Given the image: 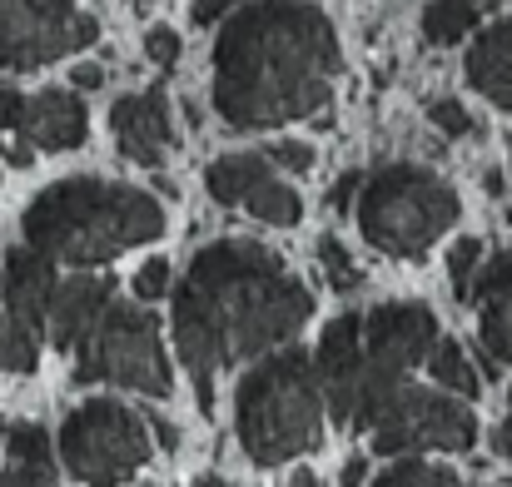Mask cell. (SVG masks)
Wrapping results in <instances>:
<instances>
[{"instance_id": "cell-1", "label": "cell", "mask_w": 512, "mask_h": 487, "mask_svg": "<svg viewBox=\"0 0 512 487\" xmlns=\"http://www.w3.org/2000/svg\"><path fill=\"white\" fill-rule=\"evenodd\" d=\"M314 319L304 279L254 239H219L194 254L174 289V353L194 378V398L209 413L214 378L229 363L284 348Z\"/></svg>"}, {"instance_id": "cell-2", "label": "cell", "mask_w": 512, "mask_h": 487, "mask_svg": "<svg viewBox=\"0 0 512 487\" xmlns=\"http://www.w3.org/2000/svg\"><path fill=\"white\" fill-rule=\"evenodd\" d=\"M339 65V30L314 0H244L214 40V110L229 130L319 115Z\"/></svg>"}, {"instance_id": "cell-3", "label": "cell", "mask_w": 512, "mask_h": 487, "mask_svg": "<svg viewBox=\"0 0 512 487\" xmlns=\"http://www.w3.org/2000/svg\"><path fill=\"white\" fill-rule=\"evenodd\" d=\"M165 234V209L135 184L115 179H60L25 209V244L55 264L95 269L125 249Z\"/></svg>"}, {"instance_id": "cell-4", "label": "cell", "mask_w": 512, "mask_h": 487, "mask_svg": "<svg viewBox=\"0 0 512 487\" xmlns=\"http://www.w3.org/2000/svg\"><path fill=\"white\" fill-rule=\"evenodd\" d=\"M234 433L259 468L304 458L324 443V388L304 348L284 343L244 368L234 388Z\"/></svg>"}, {"instance_id": "cell-5", "label": "cell", "mask_w": 512, "mask_h": 487, "mask_svg": "<svg viewBox=\"0 0 512 487\" xmlns=\"http://www.w3.org/2000/svg\"><path fill=\"white\" fill-rule=\"evenodd\" d=\"M453 219H458V194L428 164H383L373 179H363L358 229L378 254L423 259L443 239V229H453Z\"/></svg>"}, {"instance_id": "cell-6", "label": "cell", "mask_w": 512, "mask_h": 487, "mask_svg": "<svg viewBox=\"0 0 512 487\" xmlns=\"http://www.w3.org/2000/svg\"><path fill=\"white\" fill-rule=\"evenodd\" d=\"M75 383H115V388H130L145 398H170L174 373L165 358L160 319L145 304L110 299L100 324L75 348Z\"/></svg>"}, {"instance_id": "cell-7", "label": "cell", "mask_w": 512, "mask_h": 487, "mask_svg": "<svg viewBox=\"0 0 512 487\" xmlns=\"http://www.w3.org/2000/svg\"><path fill=\"white\" fill-rule=\"evenodd\" d=\"M150 453H155L150 418L115 398H90L70 408L60 423V463L85 487L130 483L150 463Z\"/></svg>"}, {"instance_id": "cell-8", "label": "cell", "mask_w": 512, "mask_h": 487, "mask_svg": "<svg viewBox=\"0 0 512 487\" xmlns=\"http://www.w3.org/2000/svg\"><path fill=\"white\" fill-rule=\"evenodd\" d=\"M433 343H438V319L428 304H378L363 319V373H358L348 428H373L388 398L433 353Z\"/></svg>"}, {"instance_id": "cell-9", "label": "cell", "mask_w": 512, "mask_h": 487, "mask_svg": "<svg viewBox=\"0 0 512 487\" xmlns=\"http://www.w3.org/2000/svg\"><path fill=\"white\" fill-rule=\"evenodd\" d=\"M383 458H418V453H468L478 443V418L458 393L413 388L403 383L378 423L368 428Z\"/></svg>"}, {"instance_id": "cell-10", "label": "cell", "mask_w": 512, "mask_h": 487, "mask_svg": "<svg viewBox=\"0 0 512 487\" xmlns=\"http://www.w3.org/2000/svg\"><path fill=\"white\" fill-rule=\"evenodd\" d=\"M95 35L100 25L75 0H0V70H40Z\"/></svg>"}, {"instance_id": "cell-11", "label": "cell", "mask_w": 512, "mask_h": 487, "mask_svg": "<svg viewBox=\"0 0 512 487\" xmlns=\"http://www.w3.org/2000/svg\"><path fill=\"white\" fill-rule=\"evenodd\" d=\"M204 184L224 209H249L274 229H294L304 219V199L279 179V164L269 155H219L204 169Z\"/></svg>"}, {"instance_id": "cell-12", "label": "cell", "mask_w": 512, "mask_h": 487, "mask_svg": "<svg viewBox=\"0 0 512 487\" xmlns=\"http://www.w3.org/2000/svg\"><path fill=\"white\" fill-rule=\"evenodd\" d=\"M314 368H319V388H324L329 418L348 428L358 373H363V319L358 314H339L334 324L324 328V338L314 348Z\"/></svg>"}, {"instance_id": "cell-13", "label": "cell", "mask_w": 512, "mask_h": 487, "mask_svg": "<svg viewBox=\"0 0 512 487\" xmlns=\"http://www.w3.org/2000/svg\"><path fill=\"white\" fill-rule=\"evenodd\" d=\"M110 130H115V145L120 155L145 169L165 160L174 130H170V100H165V85H150V90H135V95H120L115 110H110Z\"/></svg>"}, {"instance_id": "cell-14", "label": "cell", "mask_w": 512, "mask_h": 487, "mask_svg": "<svg viewBox=\"0 0 512 487\" xmlns=\"http://www.w3.org/2000/svg\"><path fill=\"white\" fill-rule=\"evenodd\" d=\"M110 299H115V279H100V274L60 279V284H55V299H50L45 338H50L60 353H75L80 338L100 324V314L110 309Z\"/></svg>"}, {"instance_id": "cell-15", "label": "cell", "mask_w": 512, "mask_h": 487, "mask_svg": "<svg viewBox=\"0 0 512 487\" xmlns=\"http://www.w3.org/2000/svg\"><path fill=\"white\" fill-rule=\"evenodd\" d=\"M468 304L478 309V338L493 363H512V249L493 254L468 289Z\"/></svg>"}, {"instance_id": "cell-16", "label": "cell", "mask_w": 512, "mask_h": 487, "mask_svg": "<svg viewBox=\"0 0 512 487\" xmlns=\"http://www.w3.org/2000/svg\"><path fill=\"white\" fill-rule=\"evenodd\" d=\"M55 259H45L40 249L20 244L5 254V314H15L20 324L45 333L50 319V299H55Z\"/></svg>"}, {"instance_id": "cell-17", "label": "cell", "mask_w": 512, "mask_h": 487, "mask_svg": "<svg viewBox=\"0 0 512 487\" xmlns=\"http://www.w3.org/2000/svg\"><path fill=\"white\" fill-rule=\"evenodd\" d=\"M25 135H30L35 150H50V155L80 150L85 135H90V120H85L80 95L75 90H40V95H30V105H25Z\"/></svg>"}, {"instance_id": "cell-18", "label": "cell", "mask_w": 512, "mask_h": 487, "mask_svg": "<svg viewBox=\"0 0 512 487\" xmlns=\"http://www.w3.org/2000/svg\"><path fill=\"white\" fill-rule=\"evenodd\" d=\"M468 85L493 100L498 110H512V15L493 20L473 50H468Z\"/></svg>"}, {"instance_id": "cell-19", "label": "cell", "mask_w": 512, "mask_h": 487, "mask_svg": "<svg viewBox=\"0 0 512 487\" xmlns=\"http://www.w3.org/2000/svg\"><path fill=\"white\" fill-rule=\"evenodd\" d=\"M493 5H498V0H428V10H423V35H428L433 45H458Z\"/></svg>"}, {"instance_id": "cell-20", "label": "cell", "mask_w": 512, "mask_h": 487, "mask_svg": "<svg viewBox=\"0 0 512 487\" xmlns=\"http://www.w3.org/2000/svg\"><path fill=\"white\" fill-rule=\"evenodd\" d=\"M428 373H433V383H438L443 393H458V398H478V388H483V378H478V368H473V358L463 353L458 338H438V343H433Z\"/></svg>"}, {"instance_id": "cell-21", "label": "cell", "mask_w": 512, "mask_h": 487, "mask_svg": "<svg viewBox=\"0 0 512 487\" xmlns=\"http://www.w3.org/2000/svg\"><path fill=\"white\" fill-rule=\"evenodd\" d=\"M25 105H30V95L0 90V155L15 164V169H25L30 155H35V145H30V135H25Z\"/></svg>"}, {"instance_id": "cell-22", "label": "cell", "mask_w": 512, "mask_h": 487, "mask_svg": "<svg viewBox=\"0 0 512 487\" xmlns=\"http://www.w3.org/2000/svg\"><path fill=\"white\" fill-rule=\"evenodd\" d=\"M40 363V333L20 324L15 314H0V373H35Z\"/></svg>"}, {"instance_id": "cell-23", "label": "cell", "mask_w": 512, "mask_h": 487, "mask_svg": "<svg viewBox=\"0 0 512 487\" xmlns=\"http://www.w3.org/2000/svg\"><path fill=\"white\" fill-rule=\"evenodd\" d=\"M373 487H458V473H448V468H433V463H423V458H398L393 468H383Z\"/></svg>"}, {"instance_id": "cell-24", "label": "cell", "mask_w": 512, "mask_h": 487, "mask_svg": "<svg viewBox=\"0 0 512 487\" xmlns=\"http://www.w3.org/2000/svg\"><path fill=\"white\" fill-rule=\"evenodd\" d=\"M5 453H10V463H50V438L40 423H15L5 433Z\"/></svg>"}, {"instance_id": "cell-25", "label": "cell", "mask_w": 512, "mask_h": 487, "mask_svg": "<svg viewBox=\"0 0 512 487\" xmlns=\"http://www.w3.org/2000/svg\"><path fill=\"white\" fill-rule=\"evenodd\" d=\"M478 264H483V239H458V244L448 249V279H453V294H458V299H468Z\"/></svg>"}, {"instance_id": "cell-26", "label": "cell", "mask_w": 512, "mask_h": 487, "mask_svg": "<svg viewBox=\"0 0 512 487\" xmlns=\"http://www.w3.org/2000/svg\"><path fill=\"white\" fill-rule=\"evenodd\" d=\"M319 264H324V279H329L339 294L358 289V269H353V259L343 254L339 239H324V244H319Z\"/></svg>"}, {"instance_id": "cell-27", "label": "cell", "mask_w": 512, "mask_h": 487, "mask_svg": "<svg viewBox=\"0 0 512 487\" xmlns=\"http://www.w3.org/2000/svg\"><path fill=\"white\" fill-rule=\"evenodd\" d=\"M428 120H433L443 135H453V140L473 135V115H468L458 100H433V105H428Z\"/></svg>"}, {"instance_id": "cell-28", "label": "cell", "mask_w": 512, "mask_h": 487, "mask_svg": "<svg viewBox=\"0 0 512 487\" xmlns=\"http://www.w3.org/2000/svg\"><path fill=\"white\" fill-rule=\"evenodd\" d=\"M264 155L279 169H289V174H309L314 169V145H304V140H274Z\"/></svg>"}, {"instance_id": "cell-29", "label": "cell", "mask_w": 512, "mask_h": 487, "mask_svg": "<svg viewBox=\"0 0 512 487\" xmlns=\"http://www.w3.org/2000/svg\"><path fill=\"white\" fill-rule=\"evenodd\" d=\"M165 289H170V264H165V259H145V264L135 269V299L150 304V299H160Z\"/></svg>"}, {"instance_id": "cell-30", "label": "cell", "mask_w": 512, "mask_h": 487, "mask_svg": "<svg viewBox=\"0 0 512 487\" xmlns=\"http://www.w3.org/2000/svg\"><path fill=\"white\" fill-rule=\"evenodd\" d=\"M0 487H60L50 463H10L0 473Z\"/></svg>"}, {"instance_id": "cell-31", "label": "cell", "mask_w": 512, "mask_h": 487, "mask_svg": "<svg viewBox=\"0 0 512 487\" xmlns=\"http://www.w3.org/2000/svg\"><path fill=\"white\" fill-rule=\"evenodd\" d=\"M145 55H150L155 65H165V70H170L174 60H179V35H174L170 25H155V30L145 35Z\"/></svg>"}, {"instance_id": "cell-32", "label": "cell", "mask_w": 512, "mask_h": 487, "mask_svg": "<svg viewBox=\"0 0 512 487\" xmlns=\"http://www.w3.org/2000/svg\"><path fill=\"white\" fill-rule=\"evenodd\" d=\"M234 5H244V0H194L189 15H194V25H214V20H219L224 10H234Z\"/></svg>"}, {"instance_id": "cell-33", "label": "cell", "mask_w": 512, "mask_h": 487, "mask_svg": "<svg viewBox=\"0 0 512 487\" xmlns=\"http://www.w3.org/2000/svg\"><path fill=\"white\" fill-rule=\"evenodd\" d=\"M353 189H363V174L358 169H348L339 184L329 189V209H348V199H353Z\"/></svg>"}, {"instance_id": "cell-34", "label": "cell", "mask_w": 512, "mask_h": 487, "mask_svg": "<svg viewBox=\"0 0 512 487\" xmlns=\"http://www.w3.org/2000/svg\"><path fill=\"white\" fill-rule=\"evenodd\" d=\"M70 80H75V90H100V85H105V70H100V65H75Z\"/></svg>"}, {"instance_id": "cell-35", "label": "cell", "mask_w": 512, "mask_h": 487, "mask_svg": "<svg viewBox=\"0 0 512 487\" xmlns=\"http://www.w3.org/2000/svg\"><path fill=\"white\" fill-rule=\"evenodd\" d=\"M493 448H498V453H503V458L512 463V413L503 418V423H498V433H493Z\"/></svg>"}, {"instance_id": "cell-36", "label": "cell", "mask_w": 512, "mask_h": 487, "mask_svg": "<svg viewBox=\"0 0 512 487\" xmlns=\"http://www.w3.org/2000/svg\"><path fill=\"white\" fill-rule=\"evenodd\" d=\"M150 433H155V438H160L165 448H179V433H174V428L165 423V418H150Z\"/></svg>"}, {"instance_id": "cell-37", "label": "cell", "mask_w": 512, "mask_h": 487, "mask_svg": "<svg viewBox=\"0 0 512 487\" xmlns=\"http://www.w3.org/2000/svg\"><path fill=\"white\" fill-rule=\"evenodd\" d=\"M363 483V458H348V468H343V487H358Z\"/></svg>"}, {"instance_id": "cell-38", "label": "cell", "mask_w": 512, "mask_h": 487, "mask_svg": "<svg viewBox=\"0 0 512 487\" xmlns=\"http://www.w3.org/2000/svg\"><path fill=\"white\" fill-rule=\"evenodd\" d=\"M294 487H324V483H319V473H309V468H299V473H294Z\"/></svg>"}, {"instance_id": "cell-39", "label": "cell", "mask_w": 512, "mask_h": 487, "mask_svg": "<svg viewBox=\"0 0 512 487\" xmlns=\"http://www.w3.org/2000/svg\"><path fill=\"white\" fill-rule=\"evenodd\" d=\"M194 487H229V483H224V478H214V473H204V478H199Z\"/></svg>"}, {"instance_id": "cell-40", "label": "cell", "mask_w": 512, "mask_h": 487, "mask_svg": "<svg viewBox=\"0 0 512 487\" xmlns=\"http://www.w3.org/2000/svg\"><path fill=\"white\" fill-rule=\"evenodd\" d=\"M0 438H5V418H0Z\"/></svg>"}, {"instance_id": "cell-41", "label": "cell", "mask_w": 512, "mask_h": 487, "mask_svg": "<svg viewBox=\"0 0 512 487\" xmlns=\"http://www.w3.org/2000/svg\"><path fill=\"white\" fill-rule=\"evenodd\" d=\"M135 5H145V0H135Z\"/></svg>"}, {"instance_id": "cell-42", "label": "cell", "mask_w": 512, "mask_h": 487, "mask_svg": "<svg viewBox=\"0 0 512 487\" xmlns=\"http://www.w3.org/2000/svg\"><path fill=\"white\" fill-rule=\"evenodd\" d=\"M508 403H512V393H508Z\"/></svg>"}, {"instance_id": "cell-43", "label": "cell", "mask_w": 512, "mask_h": 487, "mask_svg": "<svg viewBox=\"0 0 512 487\" xmlns=\"http://www.w3.org/2000/svg\"><path fill=\"white\" fill-rule=\"evenodd\" d=\"M458 487H463V483H458Z\"/></svg>"}]
</instances>
